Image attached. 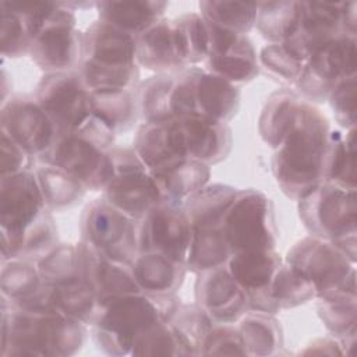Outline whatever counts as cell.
Returning a JSON list of instances; mask_svg holds the SVG:
<instances>
[{
	"label": "cell",
	"instance_id": "ac0fdd59",
	"mask_svg": "<svg viewBox=\"0 0 357 357\" xmlns=\"http://www.w3.org/2000/svg\"><path fill=\"white\" fill-rule=\"evenodd\" d=\"M1 134L32 158H42L53 145L57 130L35 96L20 95L4 102L0 112Z\"/></svg>",
	"mask_w": 357,
	"mask_h": 357
},
{
	"label": "cell",
	"instance_id": "277c9868",
	"mask_svg": "<svg viewBox=\"0 0 357 357\" xmlns=\"http://www.w3.org/2000/svg\"><path fill=\"white\" fill-rule=\"evenodd\" d=\"M178 304L174 294L151 296L142 291L98 301L91 322L93 340L106 354H130L135 340L153 325L169 319Z\"/></svg>",
	"mask_w": 357,
	"mask_h": 357
},
{
	"label": "cell",
	"instance_id": "d6986e66",
	"mask_svg": "<svg viewBox=\"0 0 357 357\" xmlns=\"http://www.w3.org/2000/svg\"><path fill=\"white\" fill-rule=\"evenodd\" d=\"M209 53L205 70L233 85L250 82L259 73V61L247 35L219 28L206 21Z\"/></svg>",
	"mask_w": 357,
	"mask_h": 357
},
{
	"label": "cell",
	"instance_id": "44dd1931",
	"mask_svg": "<svg viewBox=\"0 0 357 357\" xmlns=\"http://www.w3.org/2000/svg\"><path fill=\"white\" fill-rule=\"evenodd\" d=\"M172 124L187 159L211 167L226 159L231 149V130L227 123L188 114L172 119Z\"/></svg>",
	"mask_w": 357,
	"mask_h": 357
},
{
	"label": "cell",
	"instance_id": "4dcf8cb0",
	"mask_svg": "<svg viewBox=\"0 0 357 357\" xmlns=\"http://www.w3.org/2000/svg\"><path fill=\"white\" fill-rule=\"evenodd\" d=\"M176 54L184 67L204 63L209 53L206 21L198 13H187L172 20Z\"/></svg>",
	"mask_w": 357,
	"mask_h": 357
},
{
	"label": "cell",
	"instance_id": "d590c367",
	"mask_svg": "<svg viewBox=\"0 0 357 357\" xmlns=\"http://www.w3.org/2000/svg\"><path fill=\"white\" fill-rule=\"evenodd\" d=\"M155 174V173H153ZM167 199L183 204L188 197L205 187L211 177V167L191 159L155 174Z\"/></svg>",
	"mask_w": 357,
	"mask_h": 357
},
{
	"label": "cell",
	"instance_id": "d6a6232c",
	"mask_svg": "<svg viewBox=\"0 0 357 357\" xmlns=\"http://www.w3.org/2000/svg\"><path fill=\"white\" fill-rule=\"evenodd\" d=\"M231 251L225 240L222 226L191 229V240L185 257V268L194 273L225 266Z\"/></svg>",
	"mask_w": 357,
	"mask_h": 357
},
{
	"label": "cell",
	"instance_id": "3957f363",
	"mask_svg": "<svg viewBox=\"0 0 357 357\" xmlns=\"http://www.w3.org/2000/svg\"><path fill=\"white\" fill-rule=\"evenodd\" d=\"M85 324L52 311L15 307L1 298V356L75 354L85 342Z\"/></svg>",
	"mask_w": 357,
	"mask_h": 357
},
{
	"label": "cell",
	"instance_id": "52a82bcc",
	"mask_svg": "<svg viewBox=\"0 0 357 357\" xmlns=\"http://www.w3.org/2000/svg\"><path fill=\"white\" fill-rule=\"evenodd\" d=\"M284 262L314 284L318 298L356 297V262L326 240L310 236L297 241Z\"/></svg>",
	"mask_w": 357,
	"mask_h": 357
},
{
	"label": "cell",
	"instance_id": "cb8c5ba5",
	"mask_svg": "<svg viewBox=\"0 0 357 357\" xmlns=\"http://www.w3.org/2000/svg\"><path fill=\"white\" fill-rule=\"evenodd\" d=\"M132 146L142 163L155 174L187 159L178 144L172 120L142 123L137 130Z\"/></svg>",
	"mask_w": 357,
	"mask_h": 357
},
{
	"label": "cell",
	"instance_id": "9a60e30c",
	"mask_svg": "<svg viewBox=\"0 0 357 357\" xmlns=\"http://www.w3.org/2000/svg\"><path fill=\"white\" fill-rule=\"evenodd\" d=\"M33 96L52 119L57 135L78 130L95 113L93 98L77 70L46 73Z\"/></svg>",
	"mask_w": 357,
	"mask_h": 357
},
{
	"label": "cell",
	"instance_id": "f5cc1de1",
	"mask_svg": "<svg viewBox=\"0 0 357 357\" xmlns=\"http://www.w3.org/2000/svg\"><path fill=\"white\" fill-rule=\"evenodd\" d=\"M340 339L333 337H324L314 340L304 351L303 354H343V349Z\"/></svg>",
	"mask_w": 357,
	"mask_h": 357
},
{
	"label": "cell",
	"instance_id": "30bf717a",
	"mask_svg": "<svg viewBox=\"0 0 357 357\" xmlns=\"http://www.w3.org/2000/svg\"><path fill=\"white\" fill-rule=\"evenodd\" d=\"M222 231L231 251L275 250L278 226L271 199L254 188L237 190L222 219Z\"/></svg>",
	"mask_w": 357,
	"mask_h": 357
},
{
	"label": "cell",
	"instance_id": "f907efd6",
	"mask_svg": "<svg viewBox=\"0 0 357 357\" xmlns=\"http://www.w3.org/2000/svg\"><path fill=\"white\" fill-rule=\"evenodd\" d=\"M356 88H357L356 77H353L336 85L335 89L328 96L335 119L343 127V130L356 128V119H357L356 117L357 114Z\"/></svg>",
	"mask_w": 357,
	"mask_h": 357
},
{
	"label": "cell",
	"instance_id": "2e32d148",
	"mask_svg": "<svg viewBox=\"0 0 357 357\" xmlns=\"http://www.w3.org/2000/svg\"><path fill=\"white\" fill-rule=\"evenodd\" d=\"M81 240L113 259L131 264L138 254L135 219L127 216L103 197L85 206L79 219Z\"/></svg>",
	"mask_w": 357,
	"mask_h": 357
},
{
	"label": "cell",
	"instance_id": "e575fe53",
	"mask_svg": "<svg viewBox=\"0 0 357 357\" xmlns=\"http://www.w3.org/2000/svg\"><path fill=\"white\" fill-rule=\"evenodd\" d=\"M301 1L258 3L255 26L271 43L286 42L297 29Z\"/></svg>",
	"mask_w": 357,
	"mask_h": 357
},
{
	"label": "cell",
	"instance_id": "9c48e42d",
	"mask_svg": "<svg viewBox=\"0 0 357 357\" xmlns=\"http://www.w3.org/2000/svg\"><path fill=\"white\" fill-rule=\"evenodd\" d=\"M110 153L114 176L102 191L106 201L135 220L169 201L159 180L142 163L134 146L114 145Z\"/></svg>",
	"mask_w": 357,
	"mask_h": 357
},
{
	"label": "cell",
	"instance_id": "1f68e13d",
	"mask_svg": "<svg viewBox=\"0 0 357 357\" xmlns=\"http://www.w3.org/2000/svg\"><path fill=\"white\" fill-rule=\"evenodd\" d=\"M322 181L356 188V128L331 131Z\"/></svg>",
	"mask_w": 357,
	"mask_h": 357
},
{
	"label": "cell",
	"instance_id": "bcb514c9",
	"mask_svg": "<svg viewBox=\"0 0 357 357\" xmlns=\"http://www.w3.org/2000/svg\"><path fill=\"white\" fill-rule=\"evenodd\" d=\"M0 38L4 57H20L29 53L31 36L22 17L8 4L0 3Z\"/></svg>",
	"mask_w": 357,
	"mask_h": 357
},
{
	"label": "cell",
	"instance_id": "83f0119b",
	"mask_svg": "<svg viewBox=\"0 0 357 357\" xmlns=\"http://www.w3.org/2000/svg\"><path fill=\"white\" fill-rule=\"evenodd\" d=\"M137 61L158 74L176 73L185 68L174 50L172 20L160 18L137 38Z\"/></svg>",
	"mask_w": 357,
	"mask_h": 357
},
{
	"label": "cell",
	"instance_id": "5b68a950",
	"mask_svg": "<svg viewBox=\"0 0 357 357\" xmlns=\"http://www.w3.org/2000/svg\"><path fill=\"white\" fill-rule=\"evenodd\" d=\"M114 130L93 113L78 130L57 135L40 160L67 172L86 190L103 191L114 176Z\"/></svg>",
	"mask_w": 357,
	"mask_h": 357
},
{
	"label": "cell",
	"instance_id": "4316f807",
	"mask_svg": "<svg viewBox=\"0 0 357 357\" xmlns=\"http://www.w3.org/2000/svg\"><path fill=\"white\" fill-rule=\"evenodd\" d=\"M99 20L138 38L155 22L163 18L166 1H98L95 3Z\"/></svg>",
	"mask_w": 357,
	"mask_h": 357
},
{
	"label": "cell",
	"instance_id": "7402d4cb",
	"mask_svg": "<svg viewBox=\"0 0 357 357\" xmlns=\"http://www.w3.org/2000/svg\"><path fill=\"white\" fill-rule=\"evenodd\" d=\"M75 247L78 276L92 287L98 301L141 291L130 264L113 259L82 240Z\"/></svg>",
	"mask_w": 357,
	"mask_h": 357
},
{
	"label": "cell",
	"instance_id": "4fadbf2b",
	"mask_svg": "<svg viewBox=\"0 0 357 357\" xmlns=\"http://www.w3.org/2000/svg\"><path fill=\"white\" fill-rule=\"evenodd\" d=\"M357 38L356 33L344 32L315 50L305 61L297 89L304 98L324 102L340 82L356 77Z\"/></svg>",
	"mask_w": 357,
	"mask_h": 357
},
{
	"label": "cell",
	"instance_id": "74e56055",
	"mask_svg": "<svg viewBox=\"0 0 357 357\" xmlns=\"http://www.w3.org/2000/svg\"><path fill=\"white\" fill-rule=\"evenodd\" d=\"M174 73L156 74L138 88V106L144 123H159L173 119L172 92Z\"/></svg>",
	"mask_w": 357,
	"mask_h": 357
},
{
	"label": "cell",
	"instance_id": "f546056e",
	"mask_svg": "<svg viewBox=\"0 0 357 357\" xmlns=\"http://www.w3.org/2000/svg\"><path fill=\"white\" fill-rule=\"evenodd\" d=\"M301 100L290 89L276 91L268 98L258 120V132L262 141L273 151L290 130Z\"/></svg>",
	"mask_w": 357,
	"mask_h": 357
},
{
	"label": "cell",
	"instance_id": "f1b7e54d",
	"mask_svg": "<svg viewBox=\"0 0 357 357\" xmlns=\"http://www.w3.org/2000/svg\"><path fill=\"white\" fill-rule=\"evenodd\" d=\"M237 188L227 184H206L183 202L191 229L220 226Z\"/></svg>",
	"mask_w": 357,
	"mask_h": 357
},
{
	"label": "cell",
	"instance_id": "484cf974",
	"mask_svg": "<svg viewBox=\"0 0 357 357\" xmlns=\"http://www.w3.org/2000/svg\"><path fill=\"white\" fill-rule=\"evenodd\" d=\"M43 297L46 311L61 314L85 325H91L98 308L95 291L79 276L54 284L43 282Z\"/></svg>",
	"mask_w": 357,
	"mask_h": 357
},
{
	"label": "cell",
	"instance_id": "ab89813d",
	"mask_svg": "<svg viewBox=\"0 0 357 357\" xmlns=\"http://www.w3.org/2000/svg\"><path fill=\"white\" fill-rule=\"evenodd\" d=\"M271 296L280 311L317 298V290L303 273L283 261L271 284Z\"/></svg>",
	"mask_w": 357,
	"mask_h": 357
},
{
	"label": "cell",
	"instance_id": "ee69618b",
	"mask_svg": "<svg viewBox=\"0 0 357 357\" xmlns=\"http://www.w3.org/2000/svg\"><path fill=\"white\" fill-rule=\"evenodd\" d=\"M132 356H190L185 344L169 319L160 321L134 343Z\"/></svg>",
	"mask_w": 357,
	"mask_h": 357
},
{
	"label": "cell",
	"instance_id": "7bdbcfd3",
	"mask_svg": "<svg viewBox=\"0 0 357 357\" xmlns=\"http://www.w3.org/2000/svg\"><path fill=\"white\" fill-rule=\"evenodd\" d=\"M0 283L1 298L17 303L32 294L42 284V278L32 261L10 259L3 262Z\"/></svg>",
	"mask_w": 357,
	"mask_h": 357
},
{
	"label": "cell",
	"instance_id": "816d5d0a",
	"mask_svg": "<svg viewBox=\"0 0 357 357\" xmlns=\"http://www.w3.org/2000/svg\"><path fill=\"white\" fill-rule=\"evenodd\" d=\"M1 176L15 174L25 170H31L32 156L25 152L18 144L1 134V153H0Z\"/></svg>",
	"mask_w": 357,
	"mask_h": 357
},
{
	"label": "cell",
	"instance_id": "b9f144b4",
	"mask_svg": "<svg viewBox=\"0 0 357 357\" xmlns=\"http://www.w3.org/2000/svg\"><path fill=\"white\" fill-rule=\"evenodd\" d=\"M95 114L103 119L117 134L131 128L139 114L138 88L126 92L92 96Z\"/></svg>",
	"mask_w": 357,
	"mask_h": 357
},
{
	"label": "cell",
	"instance_id": "ba28073f",
	"mask_svg": "<svg viewBox=\"0 0 357 357\" xmlns=\"http://www.w3.org/2000/svg\"><path fill=\"white\" fill-rule=\"evenodd\" d=\"M240 91L236 85L199 67H185L174 73L172 92L173 119L201 116L229 123L238 112Z\"/></svg>",
	"mask_w": 357,
	"mask_h": 357
},
{
	"label": "cell",
	"instance_id": "5bb4252c",
	"mask_svg": "<svg viewBox=\"0 0 357 357\" xmlns=\"http://www.w3.org/2000/svg\"><path fill=\"white\" fill-rule=\"evenodd\" d=\"M354 1H301V17L284 47L303 63L340 33H356Z\"/></svg>",
	"mask_w": 357,
	"mask_h": 357
},
{
	"label": "cell",
	"instance_id": "7dc6e473",
	"mask_svg": "<svg viewBox=\"0 0 357 357\" xmlns=\"http://www.w3.org/2000/svg\"><path fill=\"white\" fill-rule=\"evenodd\" d=\"M36 265L45 283L54 284L78 276L77 247L73 244H57L38 259Z\"/></svg>",
	"mask_w": 357,
	"mask_h": 357
},
{
	"label": "cell",
	"instance_id": "836d02e7",
	"mask_svg": "<svg viewBox=\"0 0 357 357\" xmlns=\"http://www.w3.org/2000/svg\"><path fill=\"white\" fill-rule=\"evenodd\" d=\"M280 322L275 314L262 311H248L238 319V332L241 335L247 356L275 354L283 343Z\"/></svg>",
	"mask_w": 357,
	"mask_h": 357
},
{
	"label": "cell",
	"instance_id": "ffe728a7",
	"mask_svg": "<svg viewBox=\"0 0 357 357\" xmlns=\"http://www.w3.org/2000/svg\"><path fill=\"white\" fill-rule=\"evenodd\" d=\"M282 264L275 250L234 252L229 258L226 268L244 291L250 311H279L271 296V284Z\"/></svg>",
	"mask_w": 357,
	"mask_h": 357
},
{
	"label": "cell",
	"instance_id": "8d00e7d4",
	"mask_svg": "<svg viewBox=\"0 0 357 357\" xmlns=\"http://www.w3.org/2000/svg\"><path fill=\"white\" fill-rule=\"evenodd\" d=\"M35 173L46 206L50 211L73 206L86 191L81 181L53 165L42 163Z\"/></svg>",
	"mask_w": 357,
	"mask_h": 357
},
{
	"label": "cell",
	"instance_id": "e0dca14e",
	"mask_svg": "<svg viewBox=\"0 0 357 357\" xmlns=\"http://www.w3.org/2000/svg\"><path fill=\"white\" fill-rule=\"evenodd\" d=\"M135 237L138 252H156L184 264L191 226L183 204L167 201L153 206L135 220Z\"/></svg>",
	"mask_w": 357,
	"mask_h": 357
},
{
	"label": "cell",
	"instance_id": "60d3db41",
	"mask_svg": "<svg viewBox=\"0 0 357 357\" xmlns=\"http://www.w3.org/2000/svg\"><path fill=\"white\" fill-rule=\"evenodd\" d=\"M169 321L177 331L180 339L185 344L190 356H199L205 339L213 326L209 315L197 304H178Z\"/></svg>",
	"mask_w": 357,
	"mask_h": 357
},
{
	"label": "cell",
	"instance_id": "681fc988",
	"mask_svg": "<svg viewBox=\"0 0 357 357\" xmlns=\"http://www.w3.org/2000/svg\"><path fill=\"white\" fill-rule=\"evenodd\" d=\"M201 354L247 356V351L237 326H233V324L215 322L205 339Z\"/></svg>",
	"mask_w": 357,
	"mask_h": 357
},
{
	"label": "cell",
	"instance_id": "6da1fadb",
	"mask_svg": "<svg viewBox=\"0 0 357 357\" xmlns=\"http://www.w3.org/2000/svg\"><path fill=\"white\" fill-rule=\"evenodd\" d=\"M329 134L325 114L303 99L272 158V173L289 198L298 201L322 181Z\"/></svg>",
	"mask_w": 357,
	"mask_h": 357
},
{
	"label": "cell",
	"instance_id": "d4e9b609",
	"mask_svg": "<svg viewBox=\"0 0 357 357\" xmlns=\"http://www.w3.org/2000/svg\"><path fill=\"white\" fill-rule=\"evenodd\" d=\"M130 265L139 290L151 296H173L187 272L183 262L156 252H138Z\"/></svg>",
	"mask_w": 357,
	"mask_h": 357
},
{
	"label": "cell",
	"instance_id": "8992f818",
	"mask_svg": "<svg viewBox=\"0 0 357 357\" xmlns=\"http://www.w3.org/2000/svg\"><path fill=\"white\" fill-rule=\"evenodd\" d=\"M356 188L321 181L298 199V215L311 236L335 244L356 262Z\"/></svg>",
	"mask_w": 357,
	"mask_h": 357
},
{
	"label": "cell",
	"instance_id": "c3c4849f",
	"mask_svg": "<svg viewBox=\"0 0 357 357\" xmlns=\"http://www.w3.org/2000/svg\"><path fill=\"white\" fill-rule=\"evenodd\" d=\"M258 61L273 77L290 84H296L304 66V63L291 54L283 43H271L262 47Z\"/></svg>",
	"mask_w": 357,
	"mask_h": 357
},
{
	"label": "cell",
	"instance_id": "7c38bea8",
	"mask_svg": "<svg viewBox=\"0 0 357 357\" xmlns=\"http://www.w3.org/2000/svg\"><path fill=\"white\" fill-rule=\"evenodd\" d=\"M74 3L49 1L38 33L29 46V56L46 73L77 70L81 61L82 32L75 26Z\"/></svg>",
	"mask_w": 357,
	"mask_h": 357
},
{
	"label": "cell",
	"instance_id": "7a4b0ae2",
	"mask_svg": "<svg viewBox=\"0 0 357 357\" xmlns=\"http://www.w3.org/2000/svg\"><path fill=\"white\" fill-rule=\"evenodd\" d=\"M77 73L92 96L137 89V38L102 20L93 21L82 32Z\"/></svg>",
	"mask_w": 357,
	"mask_h": 357
},
{
	"label": "cell",
	"instance_id": "f6af8a7d",
	"mask_svg": "<svg viewBox=\"0 0 357 357\" xmlns=\"http://www.w3.org/2000/svg\"><path fill=\"white\" fill-rule=\"evenodd\" d=\"M356 297L319 298L318 314L325 326L339 339L356 333Z\"/></svg>",
	"mask_w": 357,
	"mask_h": 357
},
{
	"label": "cell",
	"instance_id": "f35d334b",
	"mask_svg": "<svg viewBox=\"0 0 357 357\" xmlns=\"http://www.w3.org/2000/svg\"><path fill=\"white\" fill-rule=\"evenodd\" d=\"M199 10L205 21L219 28L247 35L255 26L258 3L201 1Z\"/></svg>",
	"mask_w": 357,
	"mask_h": 357
},
{
	"label": "cell",
	"instance_id": "603a6c76",
	"mask_svg": "<svg viewBox=\"0 0 357 357\" xmlns=\"http://www.w3.org/2000/svg\"><path fill=\"white\" fill-rule=\"evenodd\" d=\"M195 304L213 322L234 324L250 311L247 297L226 265L197 273Z\"/></svg>",
	"mask_w": 357,
	"mask_h": 357
},
{
	"label": "cell",
	"instance_id": "8fae6325",
	"mask_svg": "<svg viewBox=\"0 0 357 357\" xmlns=\"http://www.w3.org/2000/svg\"><path fill=\"white\" fill-rule=\"evenodd\" d=\"M46 211L36 173L25 170L1 176L0 180V226L1 259H17L24 231Z\"/></svg>",
	"mask_w": 357,
	"mask_h": 357
}]
</instances>
